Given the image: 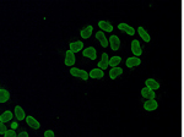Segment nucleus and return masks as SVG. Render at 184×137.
Listing matches in <instances>:
<instances>
[{"mask_svg":"<svg viewBox=\"0 0 184 137\" xmlns=\"http://www.w3.org/2000/svg\"><path fill=\"white\" fill-rule=\"evenodd\" d=\"M92 31H93V27H92V26H87L86 28H84V29L81 31V37H82L84 39L90 38L92 34Z\"/></svg>","mask_w":184,"mask_h":137,"instance_id":"21","label":"nucleus"},{"mask_svg":"<svg viewBox=\"0 0 184 137\" xmlns=\"http://www.w3.org/2000/svg\"><path fill=\"white\" fill-rule=\"evenodd\" d=\"M82 48H84V44H82V42H80V40L70 43V50H71L73 53H78V51H80Z\"/></svg>","mask_w":184,"mask_h":137,"instance_id":"15","label":"nucleus"},{"mask_svg":"<svg viewBox=\"0 0 184 137\" xmlns=\"http://www.w3.org/2000/svg\"><path fill=\"white\" fill-rule=\"evenodd\" d=\"M120 61H122V58H120V56H113V58L109 59V66H112V67H117V66L119 65Z\"/></svg>","mask_w":184,"mask_h":137,"instance_id":"23","label":"nucleus"},{"mask_svg":"<svg viewBox=\"0 0 184 137\" xmlns=\"http://www.w3.org/2000/svg\"><path fill=\"white\" fill-rule=\"evenodd\" d=\"M118 28H119L120 31H123V32L128 33L129 36H134V34H135V29H134L131 26L126 25V23H120V25L118 26Z\"/></svg>","mask_w":184,"mask_h":137,"instance_id":"10","label":"nucleus"},{"mask_svg":"<svg viewBox=\"0 0 184 137\" xmlns=\"http://www.w3.org/2000/svg\"><path fill=\"white\" fill-rule=\"evenodd\" d=\"M138 32H139V34H140V37L144 39V42H150V36H149V33L144 29V27H139L138 28Z\"/></svg>","mask_w":184,"mask_h":137,"instance_id":"22","label":"nucleus"},{"mask_svg":"<svg viewBox=\"0 0 184 137\" xmlns=\"http://www.w3.org/2000/svg\"><path fill=\"white\" fill-rule=\"evenodd\" d=\"M89 75H90V77H92V78H102L103 77V70H101V69H93V70H91V72Z\"/></svg>","mask_w":184,"mask_h":137,"instance_id":"20","label":"nucleus"},{"mask_svg":"<svg viewBox=\"0 0 184 137\" xmlns=\"http://www.w3.org/2000/svg\"><path fill=\"white\" fill-rule=\"evenodd\" d=\"M98 26H99L101 29H103V31H106V32H112V31H113V26H112L109 22H107V21H99V22H98Z\"/></svg>","mask_w":184,"mask_h":137,"instance_id":"16","label":"nucleus"},{"mask_svg":"<svg viewBox=\"0 0 184 137\" xmlns=\"http://www.w3.org/2000/svg\"><path fill=\"white\" fill-rule=\"evenodd\" d=\"M11 119H12V113L11 112H4L1 115H0V123H7V121H11Z\"/></svg>","mask_w":184,"mask_h":137,"instance_id":"19","label":"nucleus"},{"mask_svg":"<svg viewBox=\"0 0 184 137\" xmlns=\"http://www.w3.org/2000/svg\"><path fill=\"white\" fill-rule=\"evenodd\" d=\"M96 38L99 40V43H101V45H102L103 48H107V47H108L109 42H108V39L106 38V36H104V33H103L102 31H99V32L96 33Z\"/></svg>","mask_w":184,"mask_h":137,"instance_id":"8","label":"nucleus"},{"mask_svg":"<svg viewBox=\"0 0 184 137\" xmlns=\"http://www.w3.org/2000/svg\"><path fill=\"white\" fill-rule=\"evenodd\" d=\"M70 74H71L73 76L78 77V78L84 80V81H87V78H89V76H90L85 70H81V69H78V67H73V69H70Z\"/></svg>","mask_w":184,"mask_h":137,"instance_id":"1","label":"nucleus"},{"mask_svg":"<svg viewBox=\"0 0 184 137\" xmlns=\"http://www.w3.org/2000/svg\"><path fill=\"white\" fill-rule=\"evenodd\" d=\"M123 74V69H120V67H112L110 69V71H109V77L112 78V80H115L118 76H120Z\"/></svg>","mask_w":184,"mask_h":137,"instance_id":"14","label":"nucleus"},{"mask_svg":"<svg viewBox=\"0 0 184 137\" xmlns=\"http://www.w3.org/2000/svg\"><path fill=\"white\" fill-rule=\"evenodd\" d=\"M140 63H141V60L138 58V56H133V58H128V60H126V66L128 67H135V66H138V65H140Z\"/></svg>","mask_w":184,"mask_h":137,"instance_id":"12","label":"nucleus"},{"mask_svg":"<svg viewBox=\"0 0 184 137\" xmlns=\"http://www.w3.org/2000/svg\"><path fill=\"white\" fill-rule=\"evenodd\" d=\"M26 123H27V125H28L30 127H32V129H34V130H38V129L41 127L39 123H38L33 116H31V115H28V116L26 118Z\"/></svg>","mask_w":184,"mask_h":137,"instance_id":"9","label":"nucleus"},{"mask_svg":"<svg viewBox=\"0 0 184 137\" xmlns=\"http://www.w3.org/2000/svg\"><path fill=\"white\" fill-rule=\"evenodd\" d=\"M146 87H149V88L156 91V89L160 88V83H158L157 81H155L154 78H147V80H146Z\"/></svg>","mask_w":184,"mask_h":137,"instance_id":"17","label":"nucleus"},{"mask_svg":"<svg viewBox=\"0 0 184 137\" xmlns=\"http://www.w3.org/2000/svg\"><path fill=\"white\" fill-rule=\"evenodd\" d=\"M141 96L144 98H147V99H155L156 98V94H155V91L149 88V87H145L141 89Z\"/></svg>","mask_w":184,"mask_h":137,"instance_id":"3","label":"nucleus"},{"mask_svg":"<svg viewBox=\"0 0 184 137\" xmlns=\"http://www.w3.org/2000/svg\"><path fill=\"white\" fill-rule=\"evenodd\" d=\"M131 51H133V53H134V55H135V56H138V58L142 54L141 47H140L139 42H138V40H135V39L131 42Z\"/></svg>","mask_w":184,"mask_h":137,"instance_id":"5","label":"nucleus"},{"mask_svg":"<svg viewBox=\"0 0 184 137\" xmlns=\"http://www.w3.org/2000/svg\"><path fill=\"white\" fill-rule=\"evenodd\" d=\"M109 44H110L112 50H118L119 47H120V40H119V38L117 36H112L109 38Z\"/></svg>","mask_w":184,"mask_h":137,"instance_id":"11","label":"nucleus"},{"mask_svg":"<svg viewBox=\"0 0 184 137\" xmlns=\"http://www.w3.org/2000/svg\"><path fill=\"white\" fill-rule=\"evenodd\" d=\"M17 137H28V134H27L26 131H22V132H20V134L17 135Z\"/></svg>","mask_w":184,"mask_h":137,"instance_id":"27","label":"nucleus"},{"mask_svg":"<svg viewBox=\"0 0 184 137\" xmlns=\"http://www.w3.org/2000/svg\"><path fill=\"white\" fill-rule=\"evenodd\" d=\"M157 107H158V104H157V102H156L155 99H149V101L145 102V104H144V108H145V110H147V112L156 110Z\"/></svg>","mask_w":184,"mask_h":137,"instance_id":"7","label":"nucleus"},{"mask_svg":"<svg viewBox=\"0 0 184 137\" xmlns=\"http://www.w3.org/2000/svg\"><path fill=\"white\" fill-rule=\"evenodd\" d=\"M75 64V54L69 49L65 54V65L66 66H73Z\"/></svg>","mask_w":184,"mask_h":137,"instance_id":"4","label":"nucleus"},{"mask_svg":"<svg viewBox=\"0 0 184 137\" xmlns=\"http://www.w3.org/2000/svg\"><path fill=\"white\" fill-rule=\"evenodd\" d=\"M44 137H55V136H54V132L52 130H47L44 132Z\"/></svg>","mask_w":184,"mask_h":137,"instance_id":"26","label":"nucleus"},{"mask_svg":"<svg viewBox=\"0 0 184 137\" xmlns=\"http://www.w3.org/2000/svg\"><path fill=\"white\" fill-rule=\"evenodd\" d=\"M7 131V127L5 126L4 123H0V135H5V132Z\"/></svg>","mask_w":184,"mask_h":137,"instance_id":"25","label":"nucleus"},{"mask_svg":"<svg viewBox=\"0 0 184 137\" xmlns=\"http://www.w3.org/2000/svg\"><path fill=\"white\" fill-rule=\"evenodd\" d=\"M108 66H109V58H108L107 53H103V54H102V59H101V61L98 63V69L104 70V69H107Z\"/></svg>","mask_w":184,"mask_h":137,"instance_id":"6","label":"nucleus"},{"mask_svg":"<svg viewBox=\"0 0 184 137\" xmlns=\"http://www.w3.org/2000/svg\"><path fill=\"white\" fill-rule=\"evenodd\" d=\"M82 54H84V56H86V58H89L91 60H96V56H97V51H96V49L93 47H89V48L84 49Z\"/></svg>","mask_w":184,"mask_h":137,"instance_id":"2","label":"nucleus"},{"mask_svg":"<svg viewBox=\"0 0 184 137\" xmlns=\"http://www.w3.org/2000/svg\"><path fill=\"white\" fill-rule=\"evenodd\" d=\"M14 113H15V116L17 118V120H18V121H21V120L26 119L25 112H23V109H22L20 105H16V107H15V110H14Z\"/></svg>","mask_w":184,"mask_h":137,"instance_id":"13","label":"nucleus"},{"mask_svg":"<svg viewBox=\"0 0 184 137\" xmlns=\"http://www.w3.org/2000/svg\"><path fill=\"white\" fill-rule=\"evenodd\" d=\"M4 137H17V136H16V132H15L14 130H7V131L5 132Z\"/></svg>","mask_w":184,"mask_h":137,"instance_id":"24","label":"nucleus"},{"mask_svg":"<svg viewBox=\"0 0 184 137\" xmlns=\"http://www.w3.org/2000/svg\"><path fill=\"white\" fill-rule=\"evenodd\" d=\"M9 99H10L9 91H6L4 88H0V103H6Z\"/></svg>","mask_w":184,"mask_h":137,"instance_id":"18","label":"nucleus"}]
</instances>
